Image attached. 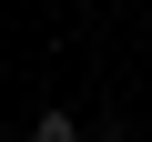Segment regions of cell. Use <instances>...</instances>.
I'll list each match as a JSON object with an SVG mask.
<instances>
[{
	"instance_id": "1",
	"label": "cell",
	"mask_w": 152,
	"mask_h": 142,
	"mask_svg": "<svg viewBox=\"0 0 152 142\" xmlns=\"http://www.w3.org/2000/svg\"><path fill=\"white\" fill-rule=\"evenodd\" d=\"M31 142H81V112H31Z\"/></svg>"
}]
</instances>
